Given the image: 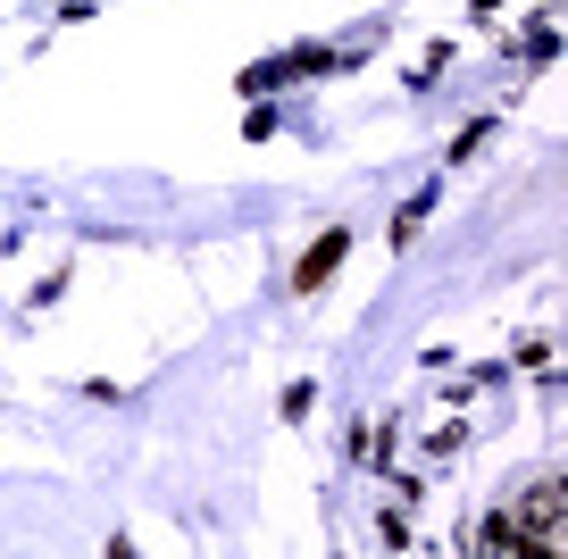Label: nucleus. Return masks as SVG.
<instances>
[{"instance_id":"f257e3e1","label":"nucleus","mask_w":568,"mask_h":559,"mask_svg":"<svg viewBox=\"0 0 568 559\" xmlns=\"http://www.w3.org/2000/svg\"><path fill=\"white\" fill-rule=\"evenodd\" d=\"M518 518L535 526V535H527V551H560V485H535Z\"/></svg>"},{"instance_id":"f03ea898","label":"nucleus","mask_w":568,"mask_h":559,"mask_svg":"<svg viewBox=\"0 0 568 559\" xmlns=\"http://www.w3.org/2000/svg\"><path fill=\"white\" fill-rule=\"evenodd\" d=\"M343 251H352V234H326V243L310 251L302 267H293V284H302V293H310V284H326V276H335V267H343Z\"/></svg>"}]
</instances>
